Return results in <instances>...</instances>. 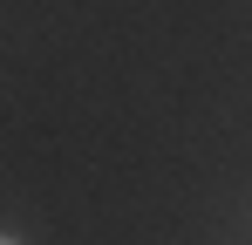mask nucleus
I'll return each mask as SVG.
<instances>
[{
  "label": "nucleus",
  "mask_w": 252,
  "mask_h": 245,
  "mask_svg": "<svg viewBox=\"0 0 252 245\" xmlns=\"http://www.w3.org/2000/svg\"><path fill=\"white\" fill-rule=\"evenodd\" d=\"M0 245H21V239H0Z\"/></svg>",
  "instance_id": "f257e3e1"
}]
</instances>
